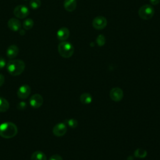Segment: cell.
<instances>
[{"instance_id":"cell-1","label":"cell","mask_w":160,"mask_h":160,"mask_svg":"<svg viewBox=\"0 0 160 160\" xmlns=\"http://www.w3.org/2000/svg\"><path fill=\"white\" fill-rule=\"evenodd\" d=\"M18 133L16 125L12 122H4L0 124V136L9 139L14 137Z\"/></svg>"},{"instance_id":"cell-2","label":"cell","mask_w":160,"mask_h":160,"mask_svg":"<svg viewBox=\"0 0 160 160\" xmlns=\"http://www.w3.org/2000/svg\"><path fill=\"white\" fill-rule=\"evenodd\" d=\"M25 67L24 62L21 59L10 60L7 64V70L8 72L13 76L22 74L25 69Z\"/></svg>"},{"instance_id":"cell-3","label":"cell","mask_w":160,"mask_h":160,"mask_svg":"<svg viewBox=\"0 0 160 160\" xmlns=\"http://www.w3.org/2000/svg\"><path fill=\"white\" fill-rule=\"evenodd\" d=\"M58 50L61 56L64 58H69L72 56L74 48L72 44L64 41L59 44Z\"/></svg>"},{"instance_id":"cell-4","label":"cell","mask_w":160,"mask_h":160,"mask_svg":"<svg viewBox=\"0 0 160 160\" xmlns=\"http://www.w3.org/2000/svg\"><path fill=\"white\" fill-rule=\"evenodd\" d=\"M154 14V8L150 4H144L142 6L139 11V16L144 20H149L151 19Z\"/></svg>"},{"instance_id":"cell-5","label":"cell","mask_w":160,"mask_h":160,"mask_svg":"<svg viewBox=\"0 0 160 160\" xmlns=\"http://www.w3.org/2000/svg\"><path fill=\"white\" fill-rule=\"evenodd\" d=\"M13 14L18 19H24L29 15V10L27 6L23 4L18 5L14 9Z\"/></svg>"},{"instance_id":"cell-6","label":"cell","mask_w":160,"mask_h":160,"mask_svg":"<svg viewBox=\"0 0 160 160\" xmlns=\"http://www.w3.org/2000/svg\"><path fill=\"white\" fill-rule=\"evenodd\" d=\"M107 19L102 16H96L92 22V27L97 30H101L107 26Z\"/></svg>"},{"instance_id":"cell-7","label":"cell","mask_w":160,"mask_h":160,"mask_svg":"<svg viewBox=\"0 0 160 160\" xmlns=\"http://www.w3.org/2000/svg\"><path fill=\"white\" fill-rule=\"evenodd\" d=\"M43 98L39 94H33L29 99V103L33 108H39L43 104Z\"/></svg>"},{"instance_id":"cell-8","label":"cell","mask_w":160,"mask_h":160,"mask_svg":"<svg viewBox=\"0 0 160 160\" xmlns=\"http://www.w3.org/2000/svg\"><path fill=\"white\" fill-rule=\"evenodd\" d=\"M31 93V88L28 84H23L21 86L17 91V95L19 98L24 99H26Z\"/></svg>"},{"instance_id":"cell-9","label":"cell","mask_w":160,"mask_h":160,"mask_svg":"<svg viewBox=\"0 0 160 160\" xmlns=\"http://www.w3.org/2000/svg\"><path fill=\"white\" fill-rule=\"evenodd\" d=\"M67 131V128L64 123L63 122H59L56 124L53 129H52V132L54 135H55L57 137H61L64 136Z\"/></svg>"},{"instance_id":"cell-10","label":"cell","mask_w":160,"mask_h":160,"mask_svg":"<svg viewBox=\"0 0 160 160\" xmlns=\"http://www.w3.org/2000/svg\"><path fill=\"white\" fill-rule=\"evenodd\" d=\"M109 95L112 100L116 102H118L121 101L123 98V91L119 88H114L111 90Z\"/></svg>"},{"instance_id":"cell-11","label":"cell","mask_w":160,"mask_h":160,"mask_svg":"<svg viewBox=\"0 0 160 160\" xmlns=\"http://www.w3.org/2000/svg\"><path fill=\"white\" fill-rule=\"evenodd\" d=\"M8 26L12 31H19L21 28V23L18 19L12 18L9 19Z\"/></svg>"},{"instance_id":"cell-12","label":"cell","mask_w":160,"mask_h":160,"mask_svg":"<svg viewBox=\"0 0 160 160\" xmlns=\"http://www.w3.org/2000/svg\"><path fill=\"white\" fill-rule=\"evenodd\" d=\"M57 38L58 40L61 41H66L69 36V31L66 27H62L59 29L57 31Z\"/></svg>"},{"instance_id":"cell-13","label":"cell","mask_w":160,"mask_h":160,"mask_svg":"<svg viewBox=\"0 0 160 160\" xmlns=\"http://www.w3.org/2000/svg\"><path fill=\"white\" fill-rule=\"evenodd\" d=\"M19 48L16 45L12 44L9 46L6 50V56L9 59H13L16 58L19 53Z\"/></svg>"},{"instance_id":"cell-14","label":"cell","mask_w":160,"mask_h":160,"mask_svg":"<svg viewBox=\"0 0 160 160\" xmlns=\"http://www.w3.org/2000/svg\"><path fill=\"white\" fill-rule=\"evenodd\" d=\"M64 8L68 12H72L75 10L77 6L76 0H64Z\"/></svg>"},{"instance_id":"cell-15","label":"cell","mask_w":160,"mask_h":160,"mask_svg":"<svg viewBox=\"0 0 160 160\" xmlns=\"http://www.w3.org/2000/svg\"><path fill=\"white\" fill-rule=\"evenodd\" d=\"M31 160H47L45 154L40 151L34 152L31 157Z\"/></svg>"},{"instance_id":"cell-16","label":"cell","mask_w":160,"mask_h":160,"mask_svg":"<svg viewBox=\"0 0 160 160\" xmlns=\"http://www.w3.org/2000/svg\"><path fill=\"white\" fill-rule=\"evenodd\" d=\"M9 108V102L4 98L0 97V112H4L8 110Z\"/></svg>"},{"instance_id":"cell-17","label":"cell","mask_w":160,"mask_h":160,"mask_svg":"<svg viewBox=\"0 0 160 160\" xmlns=\"http://www.w3.org/2000/svg\"><path fill=\"white\" fill-rule=\"evenodd\" d=\"M81 102L83 104H89L92 101V97L89 93H83L80 97Z\"/></svg>"},{"instance_id":"cell-18","label":"cell","mask_w":160,"mask_h":160,"mask_svg":"<svg viewBox=\"0 0 160 160\" xmlns=\"http://www.w3.org/2000/svg\"><path fill=\"white\" fill-rule=\"evenodd\" d=\"M34 26V21L31 18L26 19L22 23L23 28L26 30L31 29Z\"/></svg>"},{"instance_id":"cell-19","label":"cell","mask_w":160,"mask_h":160,"mask_svg":"<svg viewBox=\"0 0 160 160\" xmlns=\"http://www.w3.org/2000/svg\"><path fill=\"white\" fill-rule=\"evenodd\" d=\"M146 155H147V151L142 148H139L136 149V151L134 152V156L136 158H144L146 156Z\"/></svg>"},{"instance_id":"cell-20","label":"cell","mask_w":160,"mask_h":160,"mask_svg":"<svg viewBox=\"0 0 160 160\" xmlns=\"http://www.w3.org/2000/svg\"><path fill=\"white\" fill-rule=\"evenodd\" d=\"M41 5L40 0H31L29 2V6L32 9L36 10L38 9Z\"/></svg>"},{"instance_id":"cell-21","label":"cell","mask_w":160,"mask_h":160,"mask_svg":"<svg viewBox=\"0 0 160 160\" xmlns=\"http://www.w3.org/2000/svg\"><path fill=\"white\" fill-rule=\"evenodd\" d=\"M106 42V38L103 34H99L96 38V43L99 46H103Z\"/></svg>"},{"instance_id":"cell-22","label":"cell","mask_w":160,"mask_h":160,"mask_svg":"<svg viewBox=\"0 0 160 160\" xmlns=\"http://www.w3.org/2000/svg\"><path fill=\"white\" fill-rule=\"evenodd\" d=\"M68 125H69L70 127H71V128H76V126H78V122H77V121L75 120V119H69V120L68 121Z\"/></svg>"},{"instance_id":"cell-23","label":"cell","mask_w":160,"mask_h":160,"mask_svg":"<svg viewBox=\"0 0 160 160\" xmlns=\"http://www.w3.org/2000/svg\"><path fill=\"white\" fill-rule=\"evenodd\" d=\"M27 107V104L24 101H21V102H19L18 105H17V108L18 109H20V110H22V109H26V108Z\"/></svg>"},{"instance_id":"cell-24","label":"cell","mask_w":160,"mask_h":160,"mask_svg":"<svg viewBox=\"0 0 160 160\" xmlns=\"http://www.w3.org/2000/svg\"><path fill=\"white\" fill-rule=\"evenodd\" d=\"M49 160H62V158L60 155L54 154L50 157Z\"/></svg>"},{"instance_id":"cell-25","label":"cell","mask_w":160,"mask_h":160,"mask_svg":"<svg viewBox=\"0 0 160 160\" xmlns=\"http://www.w3.org/2000/svg\"><path fill=\"white\" fill-rule=\"evenodd\" d=\"M6 60L3 58L0 57V69L4 68L6 66Z\"/></svg>"},{"instance_id":"cell-26","label":"cell","mask_w":160,"mask_h":160,"mask_svg":"<svg viewBox=\"0 0 160 160\" xmlns=\"http://www.w3.org/2000/svg\"><path fill=\"white\" fill-rule=\"evenodd\" d=\"M4 81H5L4 76L2 74H0V86H1L4 84Z\"/></svg>"},{"instance_id":"cell-27","label":"cell","mask_w":160,"mask_h":160,"mask_svg":"<svg viewBox=\"0 0 160 160\" xmlns=\"http://www.w3.org/2000/svg\"><path fill=\"white\" fill-rule=\"evenodd\" d=\"M151 5H157L160 2V0H149Z\"/></svg>"},{"instance_id":"cell-28","label":"cell","mask_w":160,"mask_h":160,"mask_svg":"<svg viewBox=\"0 0 160 160\" xmlns=\"http://www.w3.org/2000/svg\"><path fill=\"white\" fill-rule=\"evenodd\" d=\"M19 33H20L21 35L22 36V35H24L25 34V31L23 29H20L19 30Z\"/></svg>"},{"instance_id":"cell-29","label":"cell","mask_w":160,"mask_h":160,"mask_svg":"<svg viewBox=\"0 0 160 160\" xmlns=\"http://www.w3.org/2000/svg\"><path fill=\"white\" fill-rule=\"evenodd\" d=\"M24 1H27V0H24Z\"/></svg>"}]
</instances>
